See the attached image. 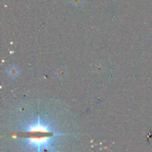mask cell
I'll return each mask as SVG.
<instances>
[{
    "mask_svg": "<svg viewBox=\"0 0 152 152\" xmlns=\"http://www.w3.org/2000/svg\"><path fill=\"white\" fill-rule=\"evenodd\" d=\"M7 74H8V75L11 77H17L19 74V68L16 66H11L10 68H8V70H7Z\"/></svg>",
    "mask_w": 152,
    "mask_h": 152,
    "instance_id": "1",
    "label": "cell"
},
{
    "mask_svg": "<svg viewBox=\"0 0 152 152\" xmlns=\"http://www.w3.org/2000/svg\"><path fill=\"white\" fill-rule=\"evenodd\" d=\"M56 75L58 78L63 79L67 75V70L65 68H59L56 71Z\"/></svg>",
    "mask_w": 152,
    "mask_h": 152,
    "instance_id": "2",
    "label": "cell"
}]
</instances>
